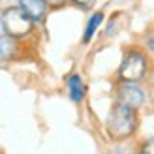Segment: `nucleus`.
Listing matches in <instances>:
<instances>
[{"label":"nucleus","instance_id":"1","mask_svg":"<svg viewBox=\"0 0 154 154\" xmlns=\"http://www.w3.org/2000/svg\"><path fill=\"white\" fill-rule=\"evenodd\" d=\"M137 128V115L135 109L122 103H115V107L109 113V119H107V132L113 139H126L130 137Z\"/></svg>","mask_w":154,"mask_h":154},{"label":"nucleus","instance_id":"2","mask_svg":"<svg viewBox=\"0 0 154 154\" xmlns=\"http://www.w3.org/2000/svg\"><path fill=\"white\" fill-rule=\"evenodd\" d=\"M0 23H2L4 34L11 36V38H17V40L26 38L34 30V25H36L19 4L6 8L2 11V15H0Z\"/></svg>","mask_w":154,"mask_h":154},{"label":"nucleus","instance_id":"3","mask_svg":"<svg viewBox=\"0 0 154 154\" xmlns=\"http://www.w3.org/2000/svg\"><path fill=\"white\" fill-rule=\"evenodd\" d=\"M149 72V58L141 49H130L119 68V77L122 81H141Z\"/></svg>","mask_w":154,"mask_h":154},{"label":"nucleus","instance_id":"4","mask_svg":"<svg viewBox=\"0 0 154 154\" xmlns=\"http://www.w3.org/2000/svg\"><path fill=\"white\" fill-rule=\"evenodd\" d=\"M117 102L132 107V109H139L145 103V92L141 90L139 85L132 81H122V85H119L117 90Z\"/></svg>","mask_w":154,"mask_h":154},{"label":"nucleus","instance_id":"5","mask_svg":"<svg viewBox=\"0 0 154 154\" xmlns=\"http://www.w3.org/2000/svg\"><path fill=\"white\" fill-rule=\"evenodd\" d=\"M19 6L25 10V13L36 25L43 23L45 17H47V11H49V6L45 0H19Z\"/></svg>","mask_w":154,"mask_h":154},{"label":"nucleus","instance_id":"6","mask_svg":"<svg viewBox=\"0 0 154 154\" xmlns=\"http://www.w3.org/2000/svg\"><path fill=\"white\" fill-rule=\"evenodd\" d=\"M17 49H19L17 38H11L8 34L0 36V62H8V60H11L15 55H17Z\"/></svg>","mask_w":154,"mask_h":154},{"label":"nucleus","instance_id":"7","mask_svg":"<svg viewBox=\"0 0 154 154\" xmlns=\"http://www.w3.org/2000/svg\"><path fill=\"white\" fill-rule=\"evenodd\" d=\"M103 19H105L103 11H96V13H92L88 17L87 25H85V32H83V43H88L92 38H94V34L98 32V28L102 26Z\"/></svg>","mask_w":154,"mask_h":154},{"label":"nucleus","instance_id":"8","mask_svg":"<svg viewBox=\"0 0 154 154\" xmlns=\"http://www.w3.org/2000/svg\"><path fill=\"white\" fill-rule=\"evenodd\" d=\"M66 85H68V92H70V98L73 100V102H81V100L85 98V85L81 81L79 75H70L66 79Z\"/></svg>","mask_w":154,"mask_h":154},{"label":"nucleus","instance_id":"9","mask_svg":"<svg viewBox=\"0 0 154 154\" xmlns=\"http://www.w3.org/2000/svg\"><path fill=\"white\" fill-rule=\"evenodd\" d=\"M145 47H147L149 53L154 55V26L147 30V34H145Z\"/></svg>","mask_w":154,"mask_h":154},{"label":"nucleus","instance_id":"10","mask_svg":"<svg viewBox=\"0 0 154 154\" xmlns=\"http://www.w3.org/2000/svg\"><path fill=\"white\" fill-rule=\"evenodd\" d=\"M141 154H154V137L152 139H147L141 145Z\"/></svg>","mask_w":154,"mask_h":154},{"label":"nucleus","instance_id":"11","mask_svg":"<svg viewBox=\"0 0 154 154\" xmlns=\"http://www.w3.org/2000/svg\"><path fill=\"white\" fill-rule=\"evenodd\" d=\"M70 2H73L77 8H81V10H88V8H92V4H94L96 0H70Z\"/></svg>","mask_w":154,"mask_h":154},{"label":"nucleus","instance_id":"12","mask_svg":"<svg viewBox=\"0 0 154 154\" xmlns=\"http://www.w3.org/2000/svg\"><path fill=\"white\" fill-rule=\"evenodd\" d=\"M45 2H47L49 8H62L66 2H70V0H45Z\"/></svg>","mask_w":154,"mask_h":154}]
</instances>
